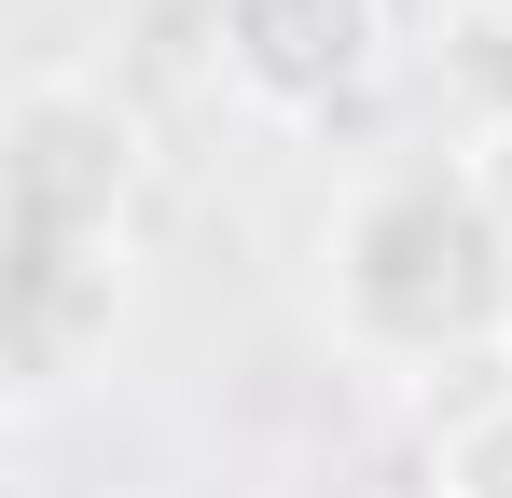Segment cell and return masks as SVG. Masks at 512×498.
<instances>
[{
	"mask_svg": "<svg viewBox=\"0 0 512 498\" xmlns=\"http://www.w3.org/2000/svg\"><path fill=\"white\" fill-rule=\"evenodd\" d=\"M125 125L84 83H28L14 97V388L56 402L84 388V360L111 346L125 305Z\"/></svg>",
	"mask_w": 512,
	"mask_h": 498,
	"instance_id": "cell-1",
	"label": "cell"
},
{
	"mask_svg": "<svg viewBox=\"0 0 512 498\" xmlns=\"http://www.w3.org/2000/svg\"><path fill=\"white\" fill-rule=\"evenodd\" d=\"M333 319L374 360H457L512 332V236L457 166H388L333 236Z\"/></svg>",
	"mask_w": 512,
	"mask_h": 498,
	"instance_id": "cell-2",
	"label": "cell"
},
{
	"mask_svg": "<svg viewBox=\"0 0 512 498\" xmlns=\"http://www.w3.org/2000/svg\"><path fill=\"white\" fill-rule=\"evenodd\" d=\"M388 28L402 0H222V83L277 125H319L333 97L388 70Z\"/></svg>",
	"mask_w": 512,
	"mask_h": 498,
	"instance_id": "cell-3",
	"label": "cell"
},
{
	"mask_svg": "<svg viewBox=\"0 0 512 498\" xmlns=\"http://www.w3.org/2000/svg\"><path fill=\"white\" fill-rule=\"evenodd\" d=\"M429 498H512V374H485L429 443Z\"/></svg>",
	"mask_w": 512,
	"mask_h": 498,
	"instance_id": "cell-4",
	"label": "cell"
},
{
	"mask_svg": "<svg viewBox=\"0 0 512 498\" xmlns=\"http://www.w3.org/2000/svg\"><path fill=\"white\" fill-rule=\"evenodd\" d=\"M457 180H471V208H485V222L512 236V111H485V125L457 139Z\"/></svg>",
	"mask_w": 512,
	"mask_h": 498,
	"instance_id": "cell-5",
	"label": "cell"
},
{
	"mask_svg": "<svg viewBox=\"0 0 512 498\" xmlns=\"http://www.w3.org/2000/svg\"><path fill=\"white\" fill-rule=\"evenodd\" d=\"M499 374H512V332H499Z\"/></svg>",
	"mask_w": 512,
	"mask_h": 498,
	"instance_id": "cell-6",
	"label": "cell"
}]
</instances>
